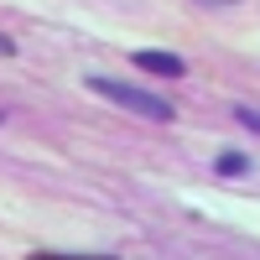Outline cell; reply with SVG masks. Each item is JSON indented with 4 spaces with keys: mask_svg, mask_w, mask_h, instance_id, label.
I'll return each instance as SVG.
<instances>
[{
    "mask_svg": "<svg viewBox=\"0 0 260 260\" xmlns=\"http://www.w3.org/2000/svg\"><path fill=\"white\" fill-rule=\"evenodd\" d=\"M89 89L99 94V99H110V104H120V110H130V115H146V120H172V104L161 99V94H146V89H130V83H115V78H89Z\"/></svg>",
    "mask_w": 260,
    "mask_h": 260,
    "instance_id": "6da1fadb",
    "label": "cell"
},
{
    "mask_svg": "<svg viewBox=\"0 0 260 260\" xmlns=\"http://www.w3.org/2000/svg\"><path fill=\"white\" fill-rule=\"evenodd\" d=\"M136 68L156 73V78H182V57L177 52H136Z\"/></svg>",
    "mask_w": 260,
    "mask_h": 260,
    "instance_id": "7a4b0ae2",
    "label": "cell"
},
{
    "mask_svg": "<svg viewBox=\"0 0 260 260\" xmlns=\"http://www.w3.org/2000/svg\"><path fill=\"white\" fill-rule=\"evenodd\" d=\"M219 172H224V177H240V172H245V156H240V151H224V156H219Z\"/></svg>",
    "mask_w": 260,
    "mask_h": 260,
    "instance_id": "3957f363",
    "label": "cell"
},
{
    "mask_svg": "<svg viewBox=\"0 0 260 260\" xmlns=\"http://www.w3.org/2000/svg\"><path fill=\"white\" fill-rule=\"evenodd\" d=\"M198 6H208V11H219V6H240V0H198Z\"/></svg>",
    "mask_w": 260,
    "mask_h": 260,
    "instance_id": "277c9868",
    "label": "cell"
},
{
    "mask_svg": "<svg viewBox=\"0 0 260 260\" xmlns=\"http://www.w3.org/2000/svg\"><path fill=\"white\" fill-rule=\"evenodd\" d=\"M0 52H16V42H11V37H0Z\"/></svg>",
    "mask_w": 260,
    "mask_h": 260,
    "instance_id": "5b68a950",
    "label": "cell"
},
{
    "mask_svg": "<svg viewBox=\"0 0 260 260\" xmlns=\"http://www.w3.org/2000/svg\"><path fill=\"white\" fill-rule=\"evenodd\" d=\"M42 260H78V255H42Z\"/></svg>",
    "mask_w": 260,
    "mask_h": 260,
    "instance_id": "8992f818",
    "label": "cell"
}]
</instances>
